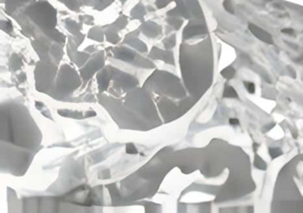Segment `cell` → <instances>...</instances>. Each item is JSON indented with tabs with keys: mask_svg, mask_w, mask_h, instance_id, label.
<instances>
[{
	"mask_svg": "<svg viewBox=\"0 0 303 213\" xmlns=\"http://www.w3.org/2000/svg\"><path fill=\"white\" fill-rule=\"evenodd\" d=\"M231 2H232L231 0H224V1H223V6H224L225 10L227 11V12L233 13L234 10H233V5H232Z\"/></svg>",
	"mask_w": 303,
	"mask_h": 213,
	"instance_id": "8992f818",
	"label": "cell"
},
{
	"mask_svg": "<svg viewBox=\"0 0 303 213\" xmlns=\"http://www.w3.org/2000/svg\"><path fill=\"white\" fill-rule=\"evenodd\" d=\"M245 87L246 90L250 93H254L255 92V85L254 83H251V82H245Z\"/></svg>",
	"mask_w": 303,
	"mask_h": 213,
	"instance_id": "52a82bcc",
	"label": "cell"
},
{
	"mask_svg": "<svg viewBox=\"0 0 303 213\" xmlns=\"http://www.w3.org/2000/svg\"><path fill=\"white\" fill-rule=\"evenodd\" d=\"M230 124L231 125H237L239 124V121H238V119H236V118H230Z\"/></svg>",
	"mask_w": 303,
	"mask_h": 213,
	"instance_id": "9c48e42d",
	"label": "cell"
},
{
	"mask_svg": "<svg viewBox=\"0 0 303 213\" xmlns=\"http://www.w3.org/2000/svg\"><path fill=\"white\" fill-rule=\"evenodd\" d=\"M283 33H285V34H288V35H293L294 33V30L293 29H282Z\"/></svg>",
	"mask_w": 303,
	"mask_h": 213,
	"instance_id": "ba28073f",
	"label": "cell"
},
{
	"mask_svg": "<svg viewBox=\"0 0 303 213\" xmlns=\"http://www.w3.org/2000/svg\"><path fill=\"white\" fill-rule=\"evenodd\" d=\"M223 97H225V98H238V95H237L236 92L235 91V89L233 88L232 86L226 85V87L224 89V93H223Z\"/></svg>",
	"mask_w": 303,
	"mask_h": 213,
	"instance_id": "7a4b0ae2",
	"label": "cell"
},
{
	"mask_svg": "<svg viewBox=\"0 0 303 213\" xmlns=\"http://www.w3.org/2000/svg\"><path fill=\"white\" fill-rule=\"evenodd\" d=\"M221 76L225 77L226 79H231L235 76V69L232 68V67H227L226 68H224L221 72Z\"/></svg>",
	"mask_w": 303,
	"mask_h": 213,
	"instance_id": "3957f363",
	"label": "cell"
},
{
	"mask_svg": "<svg viewBox=\"0 0 303 213\" xmlns=\"http://www.w3.org/2000/svg\"><path fill=\"white\" fill-rule=\"evenodd\" d=\"M249 29L251 30V32L256 36L257 38L261 39V41L268 43V44H273V39H272L271 35L269 33H268L265 30H263L262 29L257 27L254 24H249Z\"/></svg>",
	"mask_w": 303,
	"mask_h": 213,
	"instance_id": "6da1fadb",
	"label": "cell"
},
{
	"mask_svg": "<svg viewBox=\"0 0 303 213\" xmlns=\"http://www.w3.org/2000/svg\"><path fill=\"white\" fill-rule=\"evenodd\" d=\"M269 155L271 156L272 159H274V158H277L278 156L283 155V152L278 147H277V148H269Z\"/></svg>",
	"mask_w": 303,
	"mask_h": 213,
	"instance_id": "5b68a950",
	"label": "cell"
},
{
	"mask_svg": "<svg viewBox=\"0 0 303 213\" xmlns=\"http://www.w3.org/2000/svg\"><path fill=\"white\" fill-rule=\"evenodd\" d=\"M254 165H255V167H257L258 169L262 170V171H264V170H266L267 169V165H266V163H265V162L263 161L261 157L258 156H255V159H254Z\"/></svg>",
	"mask_w": 303,
	"mask_h": 213,
	"instance_id": "277c9868",
	"label": "cell"
}]
</instances>
